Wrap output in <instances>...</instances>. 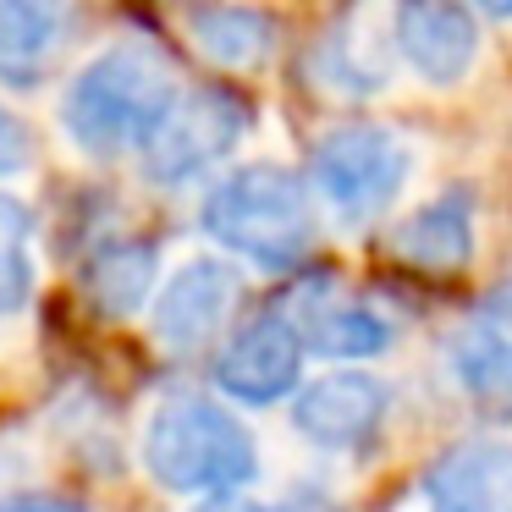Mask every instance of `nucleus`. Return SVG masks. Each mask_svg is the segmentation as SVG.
Here are the masks:
<instances>
[{
    "instance_id": "obj_1",
    "label": "nucleus",
    "mask_w": 512,
    "mask_h": 512,
    "mask_svg": "<svg viewBox=\"0 0 512 512\" xmlns=\"http://www.w3.org/2000/svg\"><path fill=\"white\" fill-rule=\"evenodd\" d=\"M182 100V72L155 39H111L61 89V133L89 160H122L155 138Z\"/></svg>"
},
{
    "instance_id": "obj_2",
    "label": "nucleus",
    "mask_w": 512,
    "mask_h": 512,
    "mask_svg": "<svg viewBox=\"0 0 512 512\" xmlns=\"http://www.w3.org/2000/svg\"><path fill=\"white\" fill-rule=\"evenodd\" d=\"M199 226L237 265L287 276V270L309 265V254L320 248V199H314L309 177L276 166V160H254L204 193Z\"/></svg>"
},
{
    "instance_id": "obj_3",
    "label": "nucleus",
    "mask_w": 512,
    "mask_h": 512,
    "mask_svg": "<svg viewBox=\"0 0 512 512\" xmlns=\"http://www.w3.org/2000/svg\"><path fill=\"white\" fill-rule=\"evenodd\" d=\"M138 457L160 490L193 501L248 490L259 474V446L248 424L221 397H204V391H177L155 402L138 435Z\"/></svg>"
},
{
    "instance_id": "obj_4",
    "label": "nucleus",
    "mask_w": 512,
    "mask_h": 512,
    "mask_svg": "<svg viewBox=\"0 0 512 512\" xmlns=\"http://www.w3.org/2000/svg\"><path fill=\"white\" fill-rule=\"evenodd\" d=\"M413 166H419V155L397 127L347 122L314 138L303 177L325 215H336L342 226H369L391 215V204L408 193Z\"/></svg>"
},
{
    "instance_id": "obj_5",
    "label": "nucleus",
    "mask_w": 512,
    "mask_h": 512,
    "mask_svg": "<svg viewBox=\"0 0 512 512\" xmlns=\"http://www.w3.org/2000/svg\"><path fill=\"white\" fill-rule=\"evenodd\" d=\"M248 127H254L248 94L221 89V83L215 89H182V100L155 127V138L138 149V166L155 188H188V182L210 177L243 144Z\"/></svg>"
},
{
    "instance_id": "obj_6",
    "label": "nucleus",
    "mask_w": 512,
    "mask_h": 512,
    "mask_svg": "<svg viewBox=\"0 0 512 512\" xmlns=\"http://www.w3.org/2000/svg\"><path fill=\"white\" fill-rule=\"evenodd\" d=\"M237 298H243V270L226 254L182 259L149 298V336L171 358H193L215 347V336L232 325Z\"/></svg>"
},
{
    "instance_id": "obj_7",
    "label": "nucleus",
    "mask_w": 512,
    "mask_h": 512,
    "mask_svg": "<svg viewBox=\"0 0 512 512\" xmlns=\"http://www.w3.org/2000/svg\"><path fill=\"white\" fill-rule=\"evenodd\" d=\"M292 430L298 441H309L314 452H364V446L380 441L391 419V386L380 375L358 364H331L325 375L303 380L292 391Z\"/></svg>"
},
{
    "instance_id": "obj_8",
    "label": "nucleus",
    "mask_w": 512,
    "mask_h": 512,
    "mask_svg": "<svg viewBox=\"0 0 512 512\" xmlns=\"http://www.w3.org/2000/svg\"><path fill=\"white\" fill-rule=\"evenodd\" d=\"M303 347L287 309H270L243 320L215 353V391L237 408H276L303 386Z\"/></svg>"
},
{
    "instance_id": "obj_9",
    "label": "nucleus",
    "mask_w": 512,
    "mask_h": 512,
    "mask_svg": "<svg viewBox=\"0 0 512 512\" xmlns=\"http://www.w3.org/2000/svg\"><path fill=\"white\" fill-rule=\"evenodd\" d=\"M281 309L298 325L303 347L314 358H331V364H364V358H380L397 342V320L380 303H369L364 292L342 287L331 276L298 281Z\"/></svg>"
},
{
    "instance_id": "obj_10",
    "label": "nucleus",
    "mask_w": 512,
    "mask_h": 512,
    "mask_svg": "<svg viewBox=\"0 0 512 512\" xmlns=\"http://www.w3.org/2000/svg\"><path fill=\"white\" fill-rule=\"evenodd\" d=\"M391 50L430 89H457L479 67V12L468 0H391Z\"/></svg>"
},
{
    "instance_id": "obj_11",
    "label": "nucleus",
    "mask_w": 512,
    "mask_h": 512,
    "mask_svg": "<svg viewBox=\"0 0 512 512\" xmlns=\"http://www.w3.org/2000/svg\"><path fill=\"white\" fill-rule=\"evenodd\" d=\"M380 254H391L402 270L419 276H457L474 265V193L468 188H441L408 210L391 232H380Z\"/></svg>"
},
{
    "instance_id": "obj_12",
    "label": "nucleus",
    "mask_w": 512,
    "mask_h": 512,
    "mask_svg": "<svg viewBox=\"0 0 512 512\" xmlns=\"http://www.w3.org/2000/svg\"><path fill=\"white\" fill-rule=\"evenodd\" d=\"M424 512H512V441H452L419 479Z\"/></svg>"
},
{
    "instance_id": "obj_13",
    "label": "nucleus",
    "mask_w": 512,
    "mask_h": 512,
    "mask_svg": "<svg viewBox=\"0 0 512 512\" xmlns=\"http://www.w3.org/2000/svg\"><path fill=\"white\" fill-rule=\"evenodd\" d=\"M160 287V243L111 232L78 259V298L94 320H133Z\"/></svg>"
},
{
    "instance_id": "obj_14",
    "label": "nucleus",
    "mask_w": 512,
    "mask_h": 512,
    "mask_svg": "<svg viewBox=\"0 0 512 512\" xmlns=\"http://www.w3.org/2000/svg\"><path fill=\"white\" fill-rule=\"evenodd\" d=\"M182 39L221 72H265L281 50V28L254 0H188Z\"/></svg>"
},
{
    "instance_id": "obj_15",
    "label": "nucleus",
    "mask_w": 512,
    "mask_h": 512,
    "mask_svg": "<svg viewBox=\"0 0 512 512\" xmlns=\"http://www.w3.org/2000/svg\"><path fill=\"white\" fill-rule=\"evenodd\" d=\"M446 369H452L463 402L490 424H512V325L501 314H474L446 336Z\"/></svg>"
},
{
    "instance_id": "obj_16",
    "label": "nucleus",
    "mask_w": 512,
    "mask_h": 512,
    "mask_svg": "<svg viewBox=\"0 0 512 512\" xmlns=\"http://www.w3.org/2000/svg\"><path fill=\"white\" fill-rule=\"evenodd\" d=\"M72 0H0V89L34 94L61 61Z\"/></svg>"
},
{
    "instance_id": "obj_17",
    "label": "nucleus",
    "mask_w": 512,
    "mask_h": 512,
    "mask_svg": "<svg viewBox=\"0 0 512 512\" xmlns=\"http://www.w3.org/2000/svg\"><path fill=\"white\" fill-rule=\"evenodd\" d=\"M386 50H391V34L386 45H380V34H358V23H336L331 34L314 45L309 56V78L314 89L325 94H347V100H369V94L386 89L391 67H386ZM397 56V50H391Z\"/></svg>"
},
{
    "instance_id": "obj_18",
    "label": "nucleus",
    "mask_w": 512,
    "mask_h": 512,
    "mask_svg": "<svg viewBox=\"0 0 512 512\" xmlns=\"http://www.w3.org/2000/svg\"><path fill=\"white\" fill-rule=\"evenodd\" d=\"M28 221L23 204L0 199V320H17V314L34 303V254H28Z\"/></svg>"
},
{
    "instance_id": "obj_19",
    "label": "nucleus",
    "mask_w": 512,
    "mask_h": 512,
    "mask_svg": "<svg viewBox=\"0 0 512 512\" xmlns=\"http://www.w3.org/2000/svg\"><path fill=\"white\" fill-rule=\"evenodd\" d=\"M28 166H34V133L12 105H0V182L23 177Z\"/></svg>"
},
{
    "instance_id": "obj_20",
    "label": "nucleus",
    "mask_w": 512,
    "mask_h": 512,
    "mask_svg": "<svg viewBox=\"0 0 512 512\" xmlns=\"http://www.w3.org/2000/svg\"><path fill=\"white\" fill-rule=\"evenodd\" d=\"M0 512H89V507L72 496H56V490H23V496H12Z\"/></svg>"
},
{
    "instance_id": "obj_21",
    "label": "nucleus",
    "mask_w": 512,
    "mask_h": 512,
    "mask_svg": "<svg viewBox=\"0 0 512 512\" xmlns=\"http://www.w3.org/2000/svg\"><path fill=\"white\" fill-rule=\"evenodd\" d=\"M193 512H276V507L259 501V496H248V490H232V496H204Z\"/></svg>"
},
{
    "instance_id": "obj_22",
    "label": "nucleus",
    "mask_w": 512,
    "mask_h": 512,
    "mask_svg": "<svg viewBox=\"0 0 512 512\" xmlns=\"http://www.w3.org/2000/svg\"><path fill=\"white\" fill-rule=\"evenodd\" d=\"M479 17H496V23H512V0H468Z\"/></svg>"
}]
</instances>
